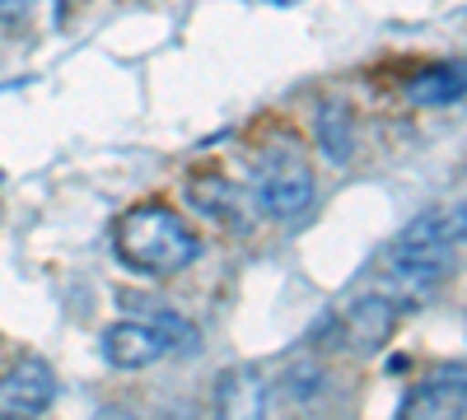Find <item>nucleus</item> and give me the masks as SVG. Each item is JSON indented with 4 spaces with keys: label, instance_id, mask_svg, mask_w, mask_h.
<instances>
[{
    "label": "nucleus",
    "instance_id": "11",
    "mask_svg": "<svg viewBox=\"0 0 467 420\" xmlns=\"http://www.w3.org/2000/svg\"><path fill=\"white\" fill-rule=\"evenodd\" d=\"M192 197H197V210H206L211 220H229L234 215V187L220 182V178L192 182Z\"/></svg>",
    "mask_w": 467,
    "mask_h": 420
},
{
    "label": "nucleus",
    "instance_id": "6",
    "mask_svg": "<svg viewBox=\"0 0 467 420\" xmlns=\"http://www.w3.org/2000/svg\"><path fill=\"white\" fill-rule=\"evenodd\" d=\"M467 411V388H462V364L440 369L435 378L416 384V393L402 406V420H462Z\"/></svg>",
    "mask_w": 467,
    "mask_h": 420
},
{
    "label": "nucleus",
    "instance_id": "12",
    "mask_svg": "<svg viewBox=\"0 0 467 420\" xmlns=\"http://www.w3.org/2000/svg\"><path fill=\"white\" fill-rule=\"evenodd\" d=\"M154 327L164 332V341H169V351H182V355H197V346H202V336H197V327L192 323H182L178 313H169V309H160L150 318Z\"/></svg>",
    "mask_w": 467,
    "mask_h": 420
},
{
    "label": "nucleus",
    "instance_id": "15",
    "mask_svg": "<svg viewBox=\"0 0 467 420\" xmlns=\"http://www.w3.org/2000/svg\"><path fill=\"white\" fill-rule=\"evenodd\" d=\"M94 420H140V415H131V411H117V406H108V411H99Z\"/></svg>",
    "mask_w": 467,
    "mask_h": 420
},
{
    "label": "nucleus",
    "instance_id": "8",
    "mask_svg": "<svg viewBox=\"0 0 467 420\" xmlns=\"http://www.w3.org/2000/svg\"><path fill=\"white\" fill-rule=\"evenodd\" d=\"M346 341L356 351H379L388 336H393L398 327V303L388 299V294H360L356 303L346 309Z\"/></svg>",
    "mask_w": 467,
    "mask_h": 420
},
{
    "label": "nucleus",
    "instance_id": "3",
    "mask_svg": "<svg viewBox=\"0 0 467 420\" xmlns=\"http://www.w3.org/2000/svg\"><path fill=\"white\" fill-rule=\"evenodd\" d=\"M253 206L271 220H299L314 206V173L295 145H271L253 164Z\"/></svg>",
    "mask_w": 467,
    "mask_h": 420
},
{
    "label": "nucleus",
    "instance_id": "4",
    "mask_svg": "<svg viewBox=\"0 0 467 420\" xmlns=\"http://www.w3.org/2000/svg\"><path fill=\"white\" fill-rule=\"evenodd\" d=\"M57 402V374L47 360L24 355L0 374V415L5 420H37Z\"/></svg>",
    "mask_w": 467,
    "mask_h": 420
},
{
    "label": "nucleus",
    "instance_id": "1",
    "mask_svg": "<svg viewBox=\"0 0 467 420\" xmlns=\"http://www.w3.org/2000/svg\"><path fill=\"white\" fill-rule=\"evenodd\" d=\"M117 257H122L131 271L145 276H178L192 261L202 257V239L187 229L182 215H173L169 206H131L122 220H117Z\"/></svg>",
    "mask_w": 467,
    "mask_h": 420
},
{
    "label": "nucleus",
    "instance_id": "14",
    "mask_svg": "<svg viewBox=\"0 0 467 420\" xmlns=\"http://www.w3.org/2000/svg\"><path fill=\"white\" fill-rule=\"evenodd\" d=\"M28 5L33 0H0V19H19V15H28Z\"/></svg>",
    "mask_w": 467,
    "mask_h": 420
},
{
    "label": "nucleus",
    "instance_id": "13",
    "mask_svg": "<svg viewBox=\"0 0 467 420\" xmlns=\"http://www.w3.org/2000/svg\"><path fill=\"white\" fill-rule=\"evenodd\" d=\"M285 388H290V397L299 402H308V397H318V388H323V369H314V364H299V369H290L285 374Z\"/></svg>",
    "mask_w": 467,
    "mask_h": 420
},
{
    "label": "nucleus",
    "instance_id": "9",
    "mask_svg": "<svg viewBox=\"0 0 467 420\" xmlns=\"http://www.w3.org/2000/svg\"><path fill=\"white\" fill-rule=\"evenodd\" d=\"M407 98L411 103H425V108H444V103H458L462 98V66H435L416 75V80L407 85Z\"/></svg>",
    "mask_w": 467,
    "mask_h": 420
},
{
    "label": "nucleus",
    "instance_id": "2",
    "mask_svg": "<svg viewBox=\"0 0 467 420\" xmlns=\"http://www.w3.org/2000/svg\"><path fill=\"white\" fill-rule=\"evenodd\" d=\"M462 243V206L425 210L402 229V239L383 252L388 276L407 290H435L453 271V252Z\"/></svg>",
    "mask_w": 467,
    "mask_h": 420
},
{
    "label": "nucleus",
    "instance_id": "5",
    "mask_svg": "<svg viewBox=\"0 0 467 420\" xmlns=\"http://www.w3.org/2000/svg\"><path fill=\"white\" fill-rule=\"evenodd\" d=\"M169 355V341L154 323H117L103 332V360L117 369H145Z\"/></svg>",
    "mask_w": 467,
    "mask_h": 420
},
{
    "label": "nucleus",
    "instance_id": "10",
    "mask_svg": "<svg viewBox=\"0 0 467 420\" xmlns=\"http://www.w3.org/2000/svg\"><path fill=\"white\" fill-rule=\"evenodd\" d=\"M318 145L332 164H346L350 159V112L346 103H323L318 112Z\"/></svg>",
    "mask_w": 467,
    "mask_h": 420
},
{
    "label": "nucleus",
    "instance_id": "7",
    "mask_svg": "<svg viewBox=\"0 0 467 420\" xmlns=\"http://www.w3.org/2000/svg\"><path fill=\"white\" fill-rule=\"evenodd\" d=\"M211 420H266V378L253 364L220 374Z\"/></svg>",
    "mask_w": 467,
    "mask_h": 420
}]
</instances>
